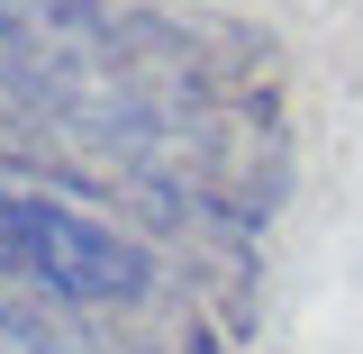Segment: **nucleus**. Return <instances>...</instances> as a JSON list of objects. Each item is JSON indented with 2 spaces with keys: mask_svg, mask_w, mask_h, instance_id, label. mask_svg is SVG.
I'll return each instance as SVG.
<instances>
[{
  "mask_svg": "<svg viewBox=\"0 0 363 354\" xmlns=\"http://www.w3.org/2000/svg\"><path fill=\"white\" fill-rule=\"evenodd\" d=\"M0 282H28V291L73 300V309H136L164 282V264L73 200L0 191Z\"/></svg>",
  "mask_w": 363,
  "mask_h": 354,
  "instance_id": "nucleus-1",
  "label": "nucleus"
}]
</instances>
